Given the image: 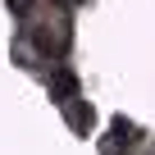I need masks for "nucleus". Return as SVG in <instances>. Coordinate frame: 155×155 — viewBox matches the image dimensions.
<instances>
[{"label":"nucleus","instance_id":"nucleus-1","mask_svg":"<svg viewBox=\"0 0 155 155\" xmlns=\"http://www.w3.org/2000/svg\"><path fill=\"white\" fill-rule=\"evenodd\" d=\"M132 141H137V128H132V123H128V119L119 114V119L110 123V141L101 146V155H123V150H128Z\"/></svg>","mask_w":155,"mask_h":155},{"label":"nucleus","instance_id":"nucleus-2","mask_svg":"<svg viewBox=\"0 0 155 155\" xmlns=\"http://www.w3.org/2000/svg\"><path fill=\"white\" fill-rule=\"evenodd\" d=\"M50 101H59V105H68V101H78V78H73L68 68L50 78Z\"/></svg>","mask_w":155,"mask_h":155},{"label":"nucleus","instance_id":"nucleus-3","mask_svg":"<svg viewBox=\"0 0 155 155\" xmlns=\"http://www.w3.org/2000/svg\"><path fill=\"white\" fill-rule=\"evenodd\" d=\"M64 114H68V128H73V132H87V128H91V119H96V114H91V105H87L82 96L68 101V105H64Z\"/></svg>","mask_w":155,"mask_h":155},{"label":"nucleus","instance_id":"nucleus-4","mask_svg":"<svg viewBox=\"0 0 155 155\" xmlns=\"http://www.w3.org/2000/svg\"><path fill=\"white\" fill-rule=\"evenodd\" d=\"M9 5H14V9H18V14H23V9H28V0H9Z\"/></svg>","mask_w":155,"mask_h":155},{"label":"nucleus","instance_id":"nucleus-5","mask_svg":"<svg viewBox=\"0 0 155 155\" xmlns=\"http://www.w3.org/2000/svg\"><path fill=\"white\" fill-rule=\"evenodd\" d=\"M73 5H78V0H73Z\"/></svg>","mask_w":155,"mask_h":155}]
</instances>
